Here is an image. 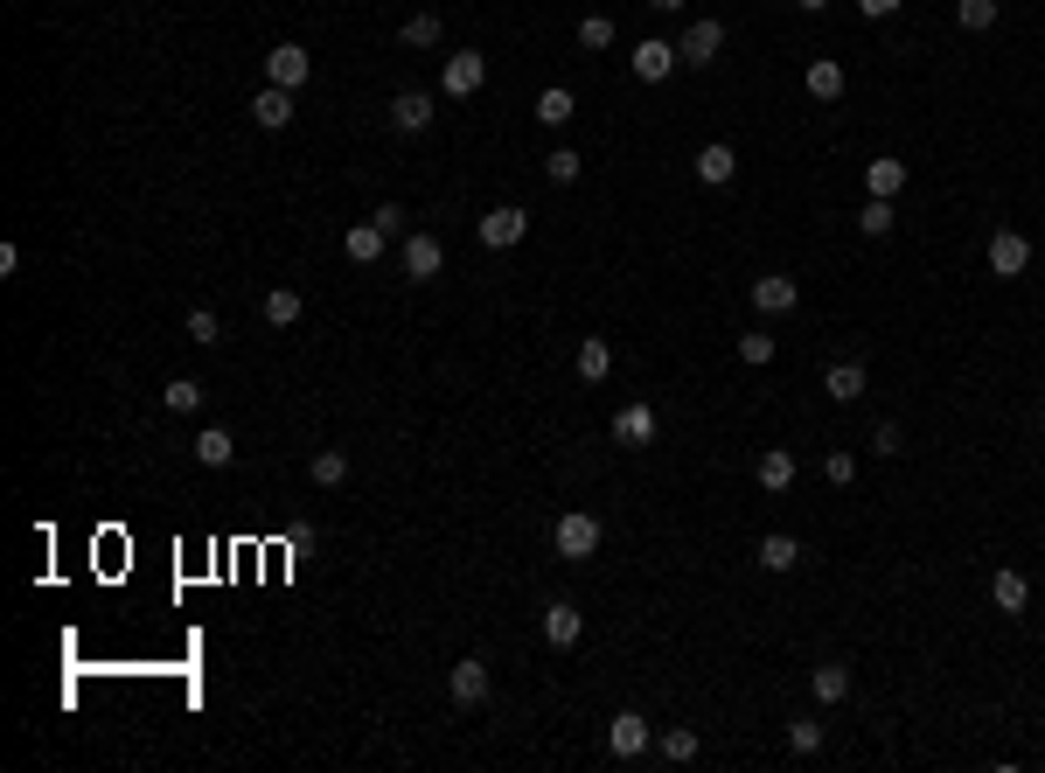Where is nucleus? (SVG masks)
Segmentation results:
<instances>
[{
	"mask_svg": "<svg viewBox=\"0 0 1045 773\" xmlns=\"http://www.w3.org/2000/svg\"><path fill=\"white\" fill-rule=\"evenodd\" d=\"M397 266H405L411 286H426V279H440V272H446V244L432 237V231H411V237H405V251H397Z\"/></svg>",
	"mask_w": 1045,
	"mask_h": 773,
	"instance_id": "nucleus-1",
	"label": "nucleus"
},
{
	"mask_svg": "<svg viewBox=\"0 0 1045 773\" xmlns=\"http://www.w3.org/2000/svg\"><path fill=\"white\" fill-rule=\"evenodd\" d=\"M474 237H481L488 251H509V244H523V237H530V216L516 210V202H496V210L474 223Z\"/></svg>",
	"mask_w": 1045,
	"mask_h": 773,
	"instance_id": "nucleus-2",
	"label": "nucleus"
},
{
	"mask_svg": "<svg viewBox=\"0 0 1045 773\" xmlns=\"http://www.w3.org/2000/svg\"><path fill=\"white\" fill-rule=\"evenodd\" d=\"M718 49H725V22H690V28L676 35V56H683L690 70H711Z\"/></svg>",
	"mask_w": 1045,
	"mask_h": 773,
	"instance_id": "nucleus-3",
	"label": "nucleus"
},
{
	"mask_svg": "<svg viewBox=\"0 0 1045 773\" xmlns=\"http://www.w3.org/2000/svg\"><path fill=\"white\" fill-rule=\"evenodd\" d=\"M550 543H558V558H593V551H600V516H585V508H572V516H558V530H550Z\"/></svg>",
	"mask_w": 1045,
	"mask_h": 773,
	"instance_id": "nucleus-4",
	"label": "nucleus"
},
{
	"mask_svg": "<svg viewBox=\"0 0 1045 773\" xmlns=\"http://www.w3.org/2000/svg\"><path fill=\"white\" fill-rule=\"evenodd\" d=\"M314 78V56L300 49V43H279L272 56H265V84H279V91H300Z\"/></svg>",
	"mask_w": 1045,
	"mask_h": 773,
	"instance_id": "nucleus-5",
	"label": "nucleus"
},
{
	"mask_svg": "<svg viewBox=\"0 0 1045 773\" xmlns=\"http://www.w3.org/2000/svg\"><path fill=\"white\" fill-rule=\"evenodd\" d=\"M649 718H641V711H614V725H606V746H614V760H641V752H649Z\"/></svg>",
	"mask_w": 1045,
	"mask_h": 773,
	"instance_id": "nucleus-6",
	"label": "nucleus"
},
{
	"mask_svg": "<svg viewBox=\"0 0 1045 773\" xmlns=\"http://www.w3.org/2000/svg\"><path fill=\"white\" fill-rule=\"evenodd\" d=\"M481 78H488V56H481V49L446 56V98H474V91H481Z\"/></svg>",
	"mask_w": 1045,
	"mask_h": 773,
	"instance_id": "nucleus-7",
	"label": "nucleus"
},
{
	"mask_svg": "<svg viewBox=\"0 0 1045 773\" xmlns=\"http://www.w3.org/2000/svg\"><path fill=\"white\" fill-rule=\"evenodd\" d=\"M627 63H635V78H641V84H662V78H676V63H683V56H676V43H655V35H649V43L627 56Z\"/></svg>",
	"mask_w": 1045,
	"mask_h": 773,
	"instance_id": "nucleus-8",
	"label": "nucleus"
},
{
	"mask_svg": "<svg viewBox=\"0 0 1045 773\" xmlns=\"http://www.w3.org/2000/svg\"><path fill=\"white\" fill-rule=\"evenodd\" d=\"M794 300H802V286H794L788 272H767V279H753V307L767 314V320H774V314H794Z\"/></svg>",
	"mask_w": 1045,
	"mask_h": 773,
	"instance_id": "nucleus-9",
	"label": "nucleus"
},
{
	"mask_svg": "<svg viewBox=\"0 0 1045 773\" xmlns=\"http://www.w3.org/2000/svg\"><path fill=\"white\" fill-rule=\"evenodd\" d=\"M1024 266H1032V244H1024V231H997V237H990V272H997V279H1018Z\"/></svg>",
	"mask_w": 1045,
	"mask_h": 773,
	"instance_id": "nucleus-10",
	"label": "nucleus"
},
{
	"mask_svg": "<svg viewBox=\"0 0 1045 773\" xmlns=\"http://www.w3.org/2000/svg\"><path fill=\"white\" fill-rule=\"evenodd\" d=\"M579 634H585L579 607H572V599H550V607H544V641H550V648H579Z\"/></svg>",
	"mask_w": 1045,
	"mask_h": 773,
	"instance_id": "nucleus-11",
	"label": "nucleus"
},
{
	"mask_svg": "<svg viewBox=\"0 0 1045 773\" xmlns=\"http://www.w3.org/2000/svg\"><path fill=\"white\" fill-rule=\"evenodd\" d=\"M384 244H391V231H384V223L370 216V223H349V237H341V251H349L356 266H376V258H384Z\"/></svg>",
	"mask_w": 1045,
	"mask_h": 773,
	"instance_id": "nucleus-12",
	"label": "nucleus"
},
{
	"mask_svg": "<svg viewBox=\"0 0 1045 773\" xmlns=\"http://www.w3.org/2000/svg\"><path fill=\"white\" fill-rule=\"evenodd\" d=\"M753 481L767 488V495H788V488H794V454H788V446H767L759 467H753Z\"/></svg>",
	"mask_w": 1045,
	"mask_h": 773,
	"instance_id": "nucleus-13",
	"label": "nucleus"
},
{
	"mask_svg": "<svg viewBox=\"0 0 1045 773\" xmlns=\"http://www.w3.org/2000/svg\"><path fill=\"white\" fill-rule=\"evenodd\" d=\"M446 690H453V704H488V663H453V676H446Z\"/></svg>",
	"mask_w": 1045,
	"mask_h": 773,
	"instance_id": "nucleus-14",
	"label": "nucleus"
},
{
	"mask_svg": "<svg viewBox=\"0 0 1045 773\" xmlns=\"http://www.w3.org/2000/svg\"><path fill=\"white\" fill-rule=\"evenodd\" d=\"M732 175H739V154H732V147H725V140H711V147H697V181H705V188H725Z\"/></svg>",
	"mask_w": 1045,
	"mask_h": 773,
	"instance_id": "nucleus-15",
	"label": "nucleus"
},
{
	"mask_svg": "<svg viewBox=\"0 0 1045 773\" xmlns=\"http://www.w3.org/2000/svg\"><path fill=\"white\" fill-rule=\"evenodd\" d=\"M391 126H397V133H426V126H432V98H426V91H397V98H391Z\"/></svg>",
	"mask_w": 1045,
	"mask_h": 773,
	"instance_id": "nucleus-16",
	"label": "nucleus"
},
{
	"mask_svg": "<svg viewBox=\"0 0 1045 773\" xmlns=\"http://www.w3.org/2000/svg\"><path fill=\"white\" fill-rule=\"evenodd\" d=\"M802 84H809V98H815V105H836V98H844V63L815 56V63L802 70Z\"/></svg>",
	"mask_w": 1045,
	"mask_h": 773,
	"instance_id": "nucleus-17",
	"label": "nucleus"
},
{
	"mask_svg": "<svg viewBox=\"0 0 1045 773\" xmlns=\"http://www.w3.org/2000/svg\"><path fill=\"white\" fill-rule=\"evenodd\" d=\"M252 119L265 126V133H279V126H293V91H279V84H265L258 98H252Z\"/></svg>",
	"mask_w": 1045,
	"mask_h": 773,
	"instance_id": "nucleus-18",
	"label": "nucleus"
},
{
	"mask_svg": "<svg viewBox=\"0 0 1045 773\" xmlns=\"http://www.w3.org/2000/svg\"><path fill=\"white\" fill-rule=\"evenodd\" d=\"M864 384H871L864 363H829V370H823V390H829L836 405H858V398H864Z\"/></svg>",
	"mask_w": 1045,
	"mask_h": 773,
	"instance_id": "nucleus-19",
	"label": "nucleus"
},
{
	"mask_svg": "<svg viewBox=\"0 0 1045 773\" xmlns=\"http://www.w3.org/2000/svg\"><path fill=\"white\" fill-rule=\"evenodd\" d=\"M614 440H620V446H649V440H655V405H620Z\"/></svg>",
	"mask_w": 1045,
	"mask_h": 773,
	"instance_id": "nucleus-20",
	"label": "nucleus"
},
{
	"mask_svg": "<svg viewBox=\"0 0 1045 773\" xmlns=\"http://www.w3.org/2000/svg\"><path fill=\"white\" fill-rule=\"evenodd\" d=\"M809 696H815L823 711H829V704H844V696H850V669H844V663H823V669H809Z\"/></svg>",
	"mask_w": 1045,
	"mask_h": 773,
	"instance_id": "nucleus-21",
	"label": "nucleus"
},
{
	"mask_svg": "<svg viewBox=\"0 0 1045 773\" xmlns=\"http://www.w3.org/2000/svg\"><path fill=\"white\" fill-rule=\"evenodd\" d=\"M990 599H997V613H1024L1032 586H1024V572H990Z\"/></svg>",
	"mask_w": 1045,
	"mask_h": 773,
	"instance_id": "nucleus-22",
	"label": "nucleus"
},
{
	"mask_svg": "<svg viewBox=\"0 0 1045 773\" xmlns=\"http://www.w3.org/2000/svg\"><path fill=\"white\" fill-rule=\"evenodd\" d=\"M196 460H202V467H231V460H237V440H231L223 425H202V432H196Z\"/></svg>",
	"mask_w": 1045,
	"mask_h": 773,
	"instance_id": "nucleus-23",
	"label": "nucleus"
},
{
	"mask_svg": "<svg viewBox=\"0 0 1045 773\" xmlns=\"http://www.w3.org/2000/svg\"><path fill=\"white\" fill-rule=\"evenodd\" d=\"M864 188H871V196H885V202H892V196H899V188H906V161L879 154V161L864 167Z\"/></svg>",
	"mask_w": 1045,
	"mask_h": 773,
	"instance_id": "nucleus-24",
	"label": "nucleus"
},
{
	"mask_svg": "<svg viewBox=\"0 0 1045 773\" xmlns=\"http://www.w3.org/2000/svg\"><path fill=\"white\" fill-rule=\"evenodd\" d=\"M307 481L314 488H341L349 481V454H341V446H321V454L307 460Z\"/></svg>",
	"mask_w": 1045,
	"mask_h": 773,
	"instance_id": "nucleus-25",
	"label": "nucleus"
},
{
	"mask_svg": "<svg viewBox=\"0 0 1045 773\" xmlns=\"http://www.w3.org/2000/svg\"><path fill=\"white\" fill-rule=\"evenodd\" d=\"M759 564H767V572H794V564H802V543H794L788 530L759 537Z\"/></svg>",
	"mask_w": 1045,
	"mask_h": 773,
	"instance_id": "nucleus-26",
	"label": "nucleus"
},
{
	"mask_svg": "<svg viewBox=\"0 0 1045 773\" xmlns=\"http://www.w3.org/2000/svg\"><path fill=\"white\" fill-rule=\"evenodd\" d=\"M579 376H585V384H606V376H614V349H606L600 335H585V342H579Z\"/></svg>",
	"mask_w": 1045,
	"mask_h": 773,
	"instance_id": "nucleus-27",
	"label": "nucleus"
},
{
	"mask_svg": "<svg viewBox=\"0 0 1045 773\" xmlns=\"http://www.w3.org/2000/svg\"><path fill=\"white\" fill-rule=\"evenodd\" d=\"M572 112H579V98H572L565 84H550L544 98H537V119H544V126H572Z\"/></svg>",
	"mask_w": 1045,
	"mask_h": 773,
	"instance_id": "nucleus-28",
	"label": "nucleus"
},
{
	"mask_svg": "<svg viewBox=\"0 0 1045 773\" xmlns=\"http://www.w3.org/2000/svg\"><path fill=\"white\" fill-rule=\"evenodd\" d=\"M544 175H550V181H558V188H572V181L585 175V161L572 154V147H550V154H544Z\"/></svg>",
	"mask_w": 1045,
	"mask_h": 773,
	"instance_id": "nucleus-29",
	"label": "nucleus"
},
{
	"mask_svg": "<svg viewBox=\"0 0 1045 773\" xmlns=\"http://www.w3.org/2000/svg\"><path fill=\"white\" fill-rule=\"evenodd\" d=\"M662 760H670V766H690V760H697V731H690V725H670V731H662Z\"/></svg>",
	"mask_w": 1045,
	"mask_h": 773,
	"instance_id": "nucleus-30",
	"label": "nucleus"
},
{
	"mask_svg": "<svg viewBox=\"0 0 1045 773\" xmlns=\"http://www.w3.org/2000/svg\"><path fill=\"white\" fill-rule=\"evenodd\" d=\"M265 320H272V328H293V320H300V293L293 286H272V293H265Z\"/></svg>",
	"mask_w": 1045,
	"mask_h": 773,
	"instance_id": "nucleus-31",
	"label": "nucleus"
},
{
	"mask_svg": "<svg viewBox=\"0 0 1045 773\" xmlns=\"http://www.w3.org/2000/svg\"><path fill=\"white\" fill-rule=\"evenodd\" d=\"M788 746L802 752V760H809V752H823V718H809V711H802V718H788Z\"/></svg>",
	"mask_w": 1045,
	"mask_h": 773,
	"instance_id": "nucleus-32",
	"label": "nucleus"
},
{
	"mask_svg": "<svg viewBox=\"0 0 1045 773\" xmlns=\"http://www.w3.org/2000/svg\"><path fill=\"white\" fill-rule=\"evenodd\" d=\"M955 22H962L968 35H983V28H997V0H955Z\"/></svg>",
	"mask_w": 1045,
	"mask_h": 773,
	"instance_id": "nucleus-33",
	"label": "nucleus"
},
{
	"mask_svg": "<svg viewBox=\"0 0 1045 773\" xmlns=\"http://www.w3.org/2000/svg\"><path fill=\"white\" fill-rule=\"evenodd\" d=\"M892 223H899V216H892V202H885V196H871L864 210H858V231H864V237H885Z\"/></svg>",
	"mask_w": 1045,
	"mask_h": 773,
	"instance_id": "nucleus-34",
	"label": "nucleus"
},
{
	"mask_svg": "<svg viewBox=\"0 0 1045 773\" xmlns=\"http://www.w3.org/2000/svg\"><path fill=\"white\" fill-rule=\"evenodd\" d=\"M440 35H446V22H440V14H411V22H405V43H411V49H432Z\"/></svg>",
	"mask_w": 1045,
	"mask_h": 773,
	"instance_id": "nucleus-35",
	"label": "nucleus"
},
{
	"mask_svg": "<svg viewBox=\"0 0 1045 773\" xmlns=\"http://www.w3.org/2000/svg\"><path fill=\"white\" fill-rule=\"evenodd\" d=\"M188 342H202V349H217V342H223V320H217V314H209V307H196V314H188Z\"/></svg>",
	"mask_w": 1045,
	"mask_h": 773,
	"instance_id": "nucleus-36",
	"label": "nucleus"
},
{
	"mask_svg": "<svg viewBox=\"0 0 1045 773\" xmlns=\"http://www.w3.org/2000/svg\"><path fill=\"white\" fill-rule=\"evenodd\" d=\"M161 398H167V411H196V405H202V384H196V376H175Z\"/></svg>",
	"mask_w": 1045,
	"mask_h": 773,
	"instance_id": "nucleus-37",
	"label": "nucleus"
},
{
	"mask_svg": "<svg viewBox=\"0 0 1045 773\" xmlns=\"http://www.w3.org/2000/svg\"><path fill=\"white\" fill-rule=\"evenodd\" d=\"M579 49H614V22H606V14H585V22H579Z\"/></svg>",
	"mask_w": 1045,
	"mask_h": 773,
	"instance_id": "nucleus-38",
	"label": "nucleus"
},
{
	"mask_svg": "<svg viewBox=\"0 0 1045 773\" xmlns=\"http://www.w3.org/2000/svg\"><path fill=\"white\" fill-rule=\"evenodd\" d=\"M739 363L767 370V363H774V335H739Z\"/></svg>",
	"mask_w": 1045,
	"mask_h": 773,
	"instance_id": "nucleus-39",
	"label": "nucleus"
},
{
	"mask_svg": "<svg viewBox=\"0 0 1045 773\" xmlns=\"http://www.w3.org/2000/svg\"><path fill=\"white\" fill-rule=\"evenodd\" d=\"M823 481L829 488H850V481H858V460H850V454H823Z\"/></svg>",
	"mask_w": 1045,
	"mask_h": 773,
	"instance_id": "nucleus-40",
	"label": "nucleus"
},
{
	"mask_svg": "<svg viewBox=\"0 0 1045 773\" xmlns=\"http://www.w3.org/2000/svg\"><path fill=\"white\" fill-rule=\"evenodd\" d=\"M871 446H879V454H906V432L892 419H879V425H871Z\"/></svg>",
	"mask_w": 1045,
	"mask_h": 773,
	"instance_id": "nucleus-41",
	"label": "nucleus"
},
{
	"mask_svg": "<svg viewBox=\"0 0 1045 773\" xmlns=\"http://www.w3.org/2000/svg\"><path fill=\"white\" fill-rule=\"evenodd\" d=\"M858 8L871 14V22H885V14H899V8H906V0H858Z\"/></svg>",
	"mask_w": 1045,
	"mask_h": 773,
	"instance_id": "nucleus-42",
	"label": "nucleus"
},
{
	"mask_svg": "<svg viewBox=\"0 0 1045 773\" xmlns=\"http://www.w3.org/2000/svg\"><path fill=\"white\" fill-rule=\"evenodd\" d=\"M649 8H662V14H683V8H690V0H649Z\"/></svg>",
	"mask_w": 1045,
	"mask_h": 773,
	"instance_id": "nucleus-43",
	"label": "nucleus"
},
{
	"mask_svg": "<svg viewBox=\"0 0 1045 773\" xmlns=\"http://www.w3.org/2000/svg\"><path fill=\"white\" fill-rule=\"evenodd\" d=\"M794 8H809V14H823V8H829V0H794Z\"/></svg>",
	"mask_w": 1045,
	"mask_h": 773,
	"instance_id": "nucleus-44",
	"label": "nucleus"
},
{
	"mask_svg": "<svg viewBox=\"0 0 1045 773\" xmlns=\"http://www.w3.org/2000/svg\"><path fill=\"white\" fill-rule=\"evenodd\" d=\"M1038 425H1045V405H1038Z\"/></svg>",
	"mask_w": 1045,
	"mask_h": 773,
	"instance_id": "nucleus-45",
	"label": "nucleus"
}]
</instances>
